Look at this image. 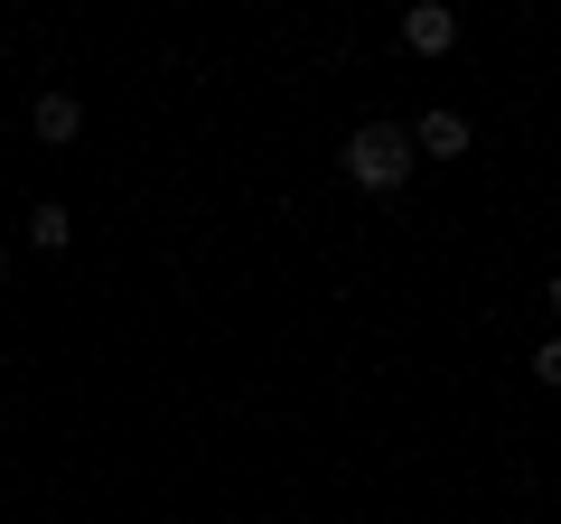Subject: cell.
<instances>
[{
    "mask_svg": "<svg viewBox=\"0 0 561 524\" xmlns=\"http://www.w3.org/2000/svg\"><path fill=\"white\" fill-rule=\"evenodd\" d=\"M412 160H421V150H412V132H402V122H365L356 141H346V179L375 187V197H393V187L412 179Z\"/></svg>",
    "mask_w": 561,
    "mask_h": 524,
    "instance_id": "6da1fadb",
    "label": "cell"
},
{
    "mask_svg": "<svg viewBox=\"0 0 561 524\" xmlns=\"http://www.w3.org/2000/svg\"><path fill=\"white\" fill-rule=\"evenodd\" d=\"M412 150H421V160H468V113L431 103V113L412 122Z\"/></svg>",
    "mask_w": 561,
    "mask_h": 524,
    "instance_id": "7a4b0ae2",
    "label": "cell"
},
{
    "mask_svg": "<svg viewBox=\"0 0 561 524\" xmlns=\"http://www.w3.org/2000/svg\"><path fill=\"white\" fill-rule=\"evenodd\" d=\"M449 38H459V20H449L440 0H421V10H402V47H412V57H440Z\"/></svg>",
    "mask_w": 561,
    "mask_h": 524,
    "instance_id": "3957f363",
    "label": "cell"
},
{
    "mask_svg": "<svg viewBox=\"0 0 561 524\" xmlns=\"http://www.w3.org/2000/svg\"><path fill=\"white\" fill-rule=\"evenodd\" d=\"M28 122H38V141H76V132H84L76 94H38V113H28Z\"/></svg>",
    "mask_w": 561,
    "mask_h": 524,
    "instance_id": "277c9868",
    "label": "cell"
},
{
    "mask_svg": "<svg viewBox=\"0 0 561 524\" xmlns=\"http://www.w3.org/2000/svg\"><path fill=\"white\" fill-rule=\"evenodd\" d=\"M66 235H76L66 206H28V243H38V253H66Z\"/></svg>",
    "mask_w": 561,
    "mask_h": 524,
    "instance_id": "5b68a950",
    "label": "cell"
},
{
    "mask_svg": "<svg viewBox=\"0 0 561 524\" xmlns=\"http://www.w3.org/2000/svg\"><path fill=\"white\" fill-rule=\"evenodd\" d=\"M534 375H542V384L561 394V338H542V346H534Z\"/></svg>",
    "mask_w": 561,
    "mask_h": 524,
    "instance_id": "8992f818",
    "label": "cell"
},
{
    "mask_svg": "<svg viewBox=\"0 0 561 524\" xmlns=\"http://www.w3.org/2000/svg\"><path fill=\"white\" fill-rule=\"evenodd\" d=\"M542 300H552V319H561V272H552V291H542Z\"/></svg>",
    "mask_w": 561,
    "mask_h": 524,
    "instance_id": "52a82bcc",
    "label": "cell"
},
{
    "mask_svg": "<svg viewBox=\"0 0 561 524\" xmlns=\"http://www.w3.org/2000/svg\"><path fill=\"white\" fill-rule=\"evenodd\" d=\"M0 282H10V262H0Z\"/></svg>",
    "mask_w": 561,
    "mask_h": 524,
    "instance_id": "ba28073f",
    "label": "cell"
}]
</instances>
